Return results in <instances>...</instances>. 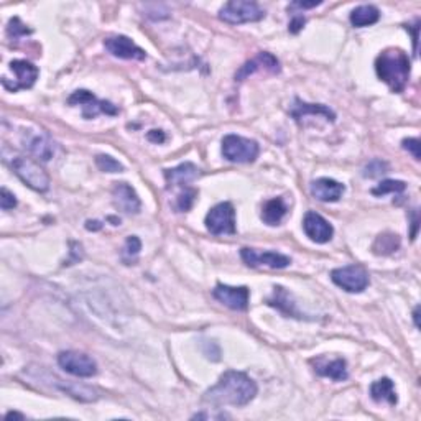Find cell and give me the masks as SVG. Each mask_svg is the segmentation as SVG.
<instances>
[{
  "instance_id": "obj_1",
  "label": "cell",
  "mask_w": 421,
  "mask_h": 421,
  "mask_svg": "<svg viewBox=\"0 0 421 421\" xmlns=\"http://www.w3.org/2000/svg\"><path fill=\"white\" fill-rule=\"evenodd\" d=\"M257 384L243 372L227 370L214 387L206 392L204 401L214 406H246L255 399Z\"/></svg>"
},
{
  "instance_id": "obj_2",
  "label": "cell",
  "mask_w": 421,
  "mask_h": 421,
  "mask_svg": "<svg viewBox=\"0 0 421 421\" xmlns=\"http://www.w3.org/2000/svg\"><path fill=\"white\" fill-rule=\"evenodd\" d=\"M410 69L411 63L408 55L399 48H389L377 56V76L389 86L392 93H403L410 79Z\"/></svg>"
},
{
  "instance_id": "obj_3",
  "label": "cell",
  "mask_w": 421,
  "mask_h": 421,
  "mask_svg": "<svg viewBox=\"0 0 421 421\" xmlns=\"http://www.w3.org/2000/svg\"><path fill=\"white\" fill-rule=\"evenodd\" d=\"M13 173L25 183L28 188L38 193H45L50 188V176L36 161L27 156H15L11 161Z\"/></svg>"
},
{
  "instance_id": "obj_4",
  "label": "cell",
  "mask_w": 421,
  "mask_h": 421,
  "mask_svg": "<svg viewBox=\"0 0 421 421\" xmlns=\"http://www.w3.org/2000/svg\"><path fill=\"white\" fill-rule=\"evenodd\" d=\"M263 17H265V11L257 2H248V0H231L224 4V7L219 11V18L231 25L260 22Z\"/></svg>"
},
{
  "instance_id": "obj_5",
  "label": "cell",
  "mask_w": 421,
  "mask_h": 421,
  "mask_svg": "<svg viewBox=\"0 0 421 421\" xmlns=\"http://www.w3.org/2000/svg\"><path fill=\"white\" fill-rule=\"evenodd\" d=\"M260 147L255 140L241 135H226L222 138V155L232 163H252L255 161Z\"/></svg>"
},
{
  "instance_id": "obj_6",
  "label": "cell",
  "mask_w": 421,
  "mask_h": 421,
  "mask_svg": "<svg viewBox=\"0 0 421 421\" xmlns=\"http://www.w3.org/2000/svg\"><path fill=\"white\" fill-rule=\"evenodd\" d=\"M206 227L214 236H232L236 234V210L231 203L214 206L206 216Z\"/></svg>"
},
{
  "instance_id": "obj_7",
  "label": "cell",
  "mask_w": 421,
  "mask_h": 421,
  "mask_svg": "<svg viewBox=\"0 0 421 421\" xmlns=\"http://www.w3.org/2000/svg\"><path fill=\"white\" fill-rule=\"evenodd\" d=\"M69 105H81L83 107V117L84 119H94L99 114H105V116H117L119 109L116 105L107 102V100H100L95 98L93 93L86 89L74 91L68 99Z\"/></svg>"
},
{
  "instance_id": "obj_8",
  "label": "cell",
  "mask_w": 421,
  "mask_h": 421,
  "mask_svg": "<svg viewBox=\"0 0 421 421\" xmlns=\"http://www.w3.org/2000/svg\"><path fill=\"white\" fill-rule=\"evenodd\" d=\"M331 280L347 293H361L368 286V274L361 265H347L331 272Z\"/></svg>"
},
{
  "instance_id": "obj_9",
  "label": "cell",
  "mask_w": 421,
  "mask_h": 421,
  "mask_svg": "<svg viewBox=\"0 0 421 421\" xmlns=\"http://www.w3.org/2000/svg\"><path fill=\"white\" fill-rule=\"evenodd\" d=\"M58 363L68 374L81 377V379H89V377H94L98 374V363H95L93 357H89L88 354L83 352H61L58 356Z\"/></svg>"
},
{
  "instance_id": "obj_10",
  "label": "cell",
  "mask_w": 421,
  "mask_h": 421,
  "mask_svg": "<svg viewBox=\"0 0 421 421\" xmlns=\"http://www.w3.org/2000/svg\"><path fill=\"white\" fill-rule=\"evenodd\" d=\"M11 73L13 74L12 81L2 79V86L11 93H17L20 89H30L36 83L40 71L35 65L25 60H15L11 63Z\"/></svg>"
},
{
  "instance_id": "obj_11",
  "label": "cell",
  "mask_w": 421,
  "mask_h": 421,
  "mask_svg": "<svg viewBox=\"0 0 421 421\" xmlns=\"http://www.w3.org/2000/svg\"><path fill=\"white\" fill-rule=\"evenodd\" d=\"M241 257L248 267H269V269H285L291 258L279 252H257L255 248H242Z\"/></svg>"
},
{
  "instance_id": "obj_12",
  "label": "cell",
  "mask_w": 421,
  "mask_h": 421,
  "mask_svg": "<svg viewBox=\"0 0 421 421\" xmlns=\"http://www.w3.org/2000/svg\"><path fill=\"white\" fill-rule=\"evenodd\" d=\"M104 46H105V50L111 53V55L117 56V58H122V60L143 61L147 58V53L143 51L140 46L135 45L131 38L123 36V35L105 38Z\"/></svg>"
},
{
  "instance_id": "obj_13",
  "label": "cell",
  "mask_w": 421,
  "mask_h": 421,
  "mask_svg": "<svg viewBox=\"0 0 421 421\" xmlns=\"http://www.w3.org/2000/svg\"><path fill=\"white\" fill-rule=\"evenodd\" d=\"M213 295L214 298L221 301L222 305H226L227 308L236 311L247 309L248 298H250L247 286H229L222 283L216 285V288L213 290Z\"/></svg>"
},
{
  "instance_id": "obj_14",
  "label": "cell",
  "mask_w": 421,
  "mask_h": 421,
  "mask_svg": "<svg viewBox=\"0 0 421 421\" xmlns=\"http://www.w3.org/2000/svg\"><path fill=\"white\" fill-rule=\"evenodd\" d=\"M303 229L305 234L308 236L311 241L316 243H326L333 239L334 229L321 214L314 213V210H308L305 214L303 219Z\"/></svg>"
},
{
  "instance_id": "obj_15",
  "label": "cell",
  "mask_w": 421,
  "mask_h": 421,
  "mask_svg": "<svg viewBox=\"0 0 421 421\" xmlns=\"http://www.w3.org/2000/svg\"><path fill=\"white\" fill-rule=\"evenodd\" d=\"M290 116L293 117L298 123H303V126H305V121L308 117H313V119L323 117V119H326L328 122H334V119H336V114H334L329 107H326V105L308 104V102H303V100H300V99H295V102L290 109Z\"/></svg>"
},
{
  "instance_id": "obj_16",
  "label": "cell",
  "mask_w": 421,
  "mask_h": 421,
  "mask_svg": "<svg viewBox=\"0 0 421 421\" xmlns=\"http://www.w3.org/2000/svg\"><path fill=\"white\" fill-rule=\"evenodd\" d=\"M112 201L114 206L119 210L126 214H137L140 213L142 203L138 194L135 193V189L132 188L131 185L127 183H116L112 189Z\"/></svg>"
},
{
  "instance_id": "obj_17",
  "label": "cell",
  "mask_w": 421,
  "mask_h": 421,
  "mask_svg": "<svg viewBox=\"0 0 421 421\" xmlns=\"http://www.w3.org/2000/svg\"><path fill=\"white\" fill-rule=\"evenodd\" d=\"M257 71H267V73H279L280 71V61L275 58L272 53L262 51L258 53L255 58L247 61L246 65L239 69V73L236 74V81H243L248 76L257 73Z\"/></svg>"
},
{
  "instance_id": "obj_18",
  "label": "cell",
  "mask_w": 421,
  "mask_h": 421,
  "mask_svg": "<svg viewBox=\"0 0 421 421\" xmlns=\"http://www.w3.org/2000/svg\"><path fill=\"white\" fill-rule=\"evenodd\" d=\"M344 191H346V186L333 178H319L311 185V193L323 203H336L342 198Z\"/></svg>"
},
{
  "instance_id": "obj_19",
  "label": "cell",
  "mask_w": 421,
  "mask_h": 421,
  "mask_svg": "<svg viewBox=\"0 0 421 421\" xmlns=\"http://www.w3.org/2000/svg\"><path fill=\"white\" fill-rule=\"evenodd\" d=\"M316 374L321 377H328V379L342 382L347 379V362L344 359H333L328 361L324 357H318L313 361Z\"/></svg>"
},
{
  "instance_id": "obj_20",
  "label": "cell",
  "mask_w": 421,
  "mask_h": 421,
  "mask_svg": "<svg viewBox=\"0 0 421 421\" xmlns=\"http://www.w3.org/2000/svg\"><path fill=\"white\" fill-rule=\"evenodd\" d=\"M199 176V168L194 163H181L176 168L165 170V180L168 183V188H175V186H185L194 181Z\"/></svg>"
},
{
  "instance_id": "obj_21",
  "label": "cell",
  "mask_w": 421,
  "mask_h": 421,
  "mask_svg": "<svg viewBox=\"0 0 421 421\" xmlns=\"http://www.w3.org/2000/svg\"><path fill=\"white\" fill-rule=\"evenodd\" d=\"M27 148L33 156H36L41 161H50L55 155V143L46 133L38 132L27 140Z\"/></svg>"
},
{
  "instance_id": "obj_22",
  "label": "cell",
  "mask_w": 421,
  "mask_h": 421,
  "mask_svg": "<svg viewBox=\"0 0 421 421\" xmlns=\"http://www.w3.org/2000/svg\"><path fill=\"white\" fill-rule=\"evenodd\" d=\"M288 213L283 198H274L267 201L262 208V221L269 226H279Z\"/></svg>"
},
{
  "instance_id": "obj_23",
  "label": "cell",
  "mask_w": 421,
  "mask_h": 421,
  "mask_svg": "<svg viewBox=\"0 0 421 421\" xmlns=\"http://www.w3.org/2000/svg\"><path fill=\"white\" fill-rule=\"evenodd\" d=\"M370 396L375 401H389L390 405H396V401H399L394 382L387 379V377L374 382V384L370 385Z\"/></svg>"
},
{
  "instance_id": "obj_24",
  "label": "cell",
  "mask_w": 421,
  "mask_h": 421,
  "mask_svg": "<svg viewBox=\"0 0 421 421\" xmlns=\"http://www.w3.org/2000/svg\"><path fill=\"white\" fill-rule=\"evenodd\" d=\"M379 18H380V12L379 8L374 6H361L354 8L351 13V23L357 28L374 25V23L379 22Z\"/></svg>"
},
{
  "instance_id": "obj_25",
  "label": "cell",
  "mask_w": 421,
  "mask_h": 421,
  "mask_svg": "<svg viewBox=\"0 0 421 421\" xmlns=\"http://www.w3.org/2000/svg\"><path fill=\"white\" fill-rule=\"evenodd\" d=\"M269 305L275 306L276 309L281 311V313L286 314V316H295V318H301L298 309H296L295 303L291 301L290 293L285 288H281V286H275L274 298L269 300Z\"/></svg>"
},
{
  "instance_id": "obj_26",
  "label": "cell",
  "mask_w": 421,
  "mask_h": 421,
  "mask_svg": "<svg viewBox=\"0 0 421 421\" xmlns=\"http://www.w3.org/2000/svg\"><path fill=\"white\" fill-rule=\"evenodd\" d=\"M399 247H400V237L396 236V234L385 232L377 237V241L372 248H374L377 255H389V253H394Z\"/></svg>"
},
{
  "instance_id": "obj_27",
  "label": "cell",
  "mask_w": 421,
  "mask_h": 421,
  "mask_svg": "<svg viewBox=\"0 0 421 421\" xmlns=\"http://www.w3.org/2000/svg\"><path fill=\"white\" fill-rule=\"evenodd\" d=\"M140 248H142L140 239H138L137 236L128 237L126 241V247H123V252H122L123 262H126L127 265H132V263H135L138 253H140Z\"/></svg>"
},
{
  "instance_id": "obj_28",
  "label": "cell",
  "mask_w": 421,
  "mask_h": 421,
  "mask_svg": "<svg viewBox=\"0 0 421 421\" xmlns=\"http://www.w3.org/2000/svg\"><path fill=\"white\" fill-rule=\"evenodd\" d=\"M95 165L104 173H122L123 165L119 163L116 158L109 155H98L95 156Z\"/></svg>"
},
{
  "instance_id": "obj_29",
  "label": "cell",
  "mask_w": 421,
  "mask_h": 421,
  "mask_svg": "<svg viewBox=\"0 0 421 421\" xmlns=\"http://www.w3.org/2000/svg\"><path fill=\"white\" fill-rule=\"evenodd\" d=\"M406 189V185L403 181H396V180H385L377 186V188L372 189V194L374 196H384L389 193H403Z\"/></svg>"
},
{
  "instance_id": "obj_30",
  "label": "cell",
  "mask_w": 421,
  "mask_h": 421,
  "mask_svg": "<svg viewBox=\"0 0 421 421\" xmlns=\"http://www.w3.org/2000/svg\"><path fill=\"white\" fill-rule=\"evenodd\" d=\"M196 198H198V191H196L194 188H186L181 191L178 199H176V209L180 210V213H186V210H189L191 208H193L194 201Z\"/></svg>"
},
{
  "instance_id": "obj_31",
  "label": "cell",
  "mask_w": 421,
  "mask_h": 421,
  "mask_svg": "<svg viewBox=\"0 0 421 421\" xmlns=\"http://www.w3.org/2000/svg\"><path fill=\"white\" fill-rule=\"evenodd\" d=\"M387 171H389V165H387L385 161L372 160L370 163L363 168V176H367V178H379V176L387 173Z\"/></svg>"
},
{
  "instance_id": "obj_32",
  "label": "cell",
  "mask_w": 421,
  "mask_h": 421,
  "mask_svg": "<svg viewBox=\"0 0 421 421\" xmlns=\"http://www.w3.org/2000/svg\"><path fill=\"white\" fill-rule=\"evenodd\" d=\"M7 32L12 38H20V36H25V35H30V33H32L30 28H27V25H23V23L20 22V18H17V17L12 18V20L8 22Z\"/></svg>"
},
{
  "instance_id": "obj_33",
  "label": "cell",
  "mask_w": 421,
  "mask_h": 421,
  "mask_svg": "<svg viewBox=\"0 0 421 421\" xmlns=\"http://www.w3.org/2000/svg\"><path fill=\"white\" fill-rule=\"evenodd\" d=\"M15 206H17L15 196H13L7 188H2V191H0V208L4 210H8L15 208Z\"/></svg>"
},
{
  "instance_id": "obj_34",
  "label": "cell",
  "mask_w": 421,
  "mask_h": 421,
  "mask_svg": "<svg viewBox=\"0 0 421 421\" xmlns=\"http://www.w3.org/2000/svg\"><path fill=\"white\" fill-rule=\"evenodd\" d=\"M401 145H403L405 150H408L411 155H413L415 160H420V140L418 138H405L403 142H401Z\"/></svg>"
},
{
  "instance_id": "obj_35",
  "label": "cell",
  "mask_w": 421,
  "mask_h": 421,
  "mask_svg": "<svg viewBox=\"0 0 421 421\" xmlns=\"http://www.w3.org/2000/svg\"><path fill=\"white\" fill-rule=\"evenodd\" d=\"M305 23H306L305 17H295L293 20H291V23H290V32L291 33H298L301 30V28H303Z\"/></svg>"
},
{
  "instance_id": "obj_36",
  "label": "cell",
  "mask_w": 421,
  "mask_h": 421,
  "mask_svg": "<svg viewBox=\"0 0 421 421\" xmlns=\"http://www.w3.org/2000/svg\"><path fill=\"white\" fill-rule=\"evenodd\" d=\"M321 6V2H293L291 6L288 7V11H293V8H313V7H318Z\"/></svg>"
},
{
  "instance_id": "obj_37",
  "label": "cell",
  "mask_w": 421,
  "mask_h": 421,
  "mask_svg": "<svg viewBox=\"0 0 421 421\" xmlns=\"http://www.w3.org/2000/svg\"><path fill=\"white\" fill-rule=\"evenodd\" d=\"M411 218H413V231H411V241H415L416 239V234H418V210L413 209V213H411Z\"/></svg>"
},
{
  "instance_id": "obj_38",
  "label": "cell",
  "mask_w": 421,
  "mask_h": 421,
  "mask_svg": "<svg viewBox=\"0 0 421 421\" xmlns=\"http://www.w3.org/2000/svg\"><path fill=\"white\" fill-rule=\"evenodd\" d=\"M148 140L153 142H165V135L161 133V131H152L148 133Z\"/></svg>"
},
{
  "instance_id": "obj_39",
  "label": "cell",
  "mask_w": 421,
  "mask_h": 421,
  "mask_svg": "<svg viewBox=\"0 0 421 421\" xmlns=\"http://www.w3.org/2000/svg\"><path fill=\"white\" fill-rule=\"evenodd\" d=\"M6 418L7 420H11V418H20V420H23V418H25V416L20 415V413H15V411H11V413L6 415Z\"/></svg>"
},
{
  "instance_id": "obj_40",
  "label": "cell",
  "mask_w": 421,
  "mask_h": 421,
  "mask_svg": "<svg viewBox=\"0 0 421 421\" xmlns=\"http://www.w3.org/2000/svg\"><path fill=\"white\" fill-rule=\"evenodd\" d=\"M418 313H420V308H418V306H416V308H415V313H413L415 326H416V328H420V323H418Z\"/></svg>"
}]
</instances>
